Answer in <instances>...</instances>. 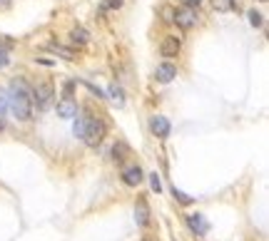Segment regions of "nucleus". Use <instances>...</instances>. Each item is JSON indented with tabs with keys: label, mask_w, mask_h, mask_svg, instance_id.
Segmentation results:
<instances>
[{
	"label": "nucleus",
	"mask_w": 269,
	"mask_h": 241,
	"mask_svg": "<svg viewBox=\"0 0 269 241\" xmlns=\"http://www.w3.org/2000/svg\"><path fill=\"white\" fill-rule=\"evenodd\" d=\"M48 50H53L55 55H63L65 60H75V50L63 48V45H57V42H50V45H48Z\"/></svg>",
	"instance_id": "4468645a"
},
{
	"label": "nucleus",
	"mask_w": 269,
	"mask_h": 241,
	"mask_svg": "<svg viewBox=\"0 0 269 241\" xmlns=\"http://www.w3.org/2000/svg\"><path fill=\"white\" fill-rule=\"evenodd\" d=\"M127 155H130V147H127L125 142H115V147H112V159H115V162H125Z\"/></svg>",
	"instance_id": "f8f14e48"
},
{
	"label": "nucleus",
	"mask_w": 269,
	"mask_h": 241,
	"mask_svg": "<svg viewBox=\"0 0 269 241\" xmlns=\"http://www.w3.org/2000/svg\"><path fill=\"white\" fill-rule=\"evenodd\" d=\"M53 97H55V92H53L50 82H40V85L33 87V107H37L40 112H45V109L53 104Z\"/></svg>",
	"instance_id": "7ed1b4c3"
},
{
	"label": "nucleus",
	"mask_w": 269,
	"mask_h": 241,
	"mask_svg": "<svg viewBox=\"0 0 269 241\" xmlns=\"http://www.w3.org/2000/svg\"><path fill=\"white\" fill-rule=\"evenodd\" d=\"M175 77H177V68H175L172 62H162L160 68L155 70V80H157V82H162V85L172 82Z\"/></svg>",
	"instance_id": "1a4fd4ad"
},
{
	"label": "nucleus",
	"mask_w": 269,
	"mask_h": 241,
	"mask_svg": "<svg viewBox=\"0 0 269 241\" xmlns=\"http://www.w3.org/2000/svg\"><path fill=\"white\" fill-rule=\"evenodd\" d=\"M237 5V0H215V8L219 10V13H227V10H232Z\"/></svg>",
	"instance_id": "2eb2a0df"
},
{
	"label": "nucleus",
	"mask_w": 269,
	"mask_h": 241,
	"mask_svg": "<svg viewBox=\"0 0 269 241\" xmlns=\"http://www.w3.org/2000/svg\"><path fill=\"white\" fill-rule=\"evenodd\" d=\"M182 5H184V8H192V10H197V8L202 5V0H182Z\"/></svg>",
	"instance_id": "4be33fe9"
},
{
	"label": "nucleus",
	"mask_w": 269,
	"mask_h": 241,
	"mask_svg": "<svg viewBox=\"0 0 269 241\" xmlns=\"http://www.w3.org/2000/svg\"><path fill=\"white\" fill-rule=\"evenodd\" d=\"M135 222L142 229L150 224V207H147V199H144V196H140L137 204H135Z\"/></svg>",
	"instance_id": "6e6552de"
},
{
	"label": "nucleus",
	"mask_w": 269,
	"mask_h": 241,
	"mask_svg": "<svg viewBox=\"0 0 269 241\" xmlns=\"http://www.w3.org/2000/svg\"><path fill=\"white\" fill-rule=\"evenodd\" d=\"M5 3H10V0H0V5H5Z\"/></svg>",
	"instance_id": "393cba45"
},
{
	"label": "nucleus",
	"mask_w": 269,
	"mask_h": 241,
	"mask_svg": "<svg viewBox=\"0 0 269 241\" xmlns=\"http://www.w3.org/2000/svg\"><path fill=\"white\" fill-rule=\"evenodd\" d=\"M150 184H152V191H162V182H160V177H157V172L155 174H150Z\"/></svg>",
	"instance_id": "aec40b11"
},
{
	"label": "nucleus",
	"mask_w": 269,
	"mask_h": 241,
	"mask_svg": "<svg viewBox=\"0 0 269 241\" xmlns=\"http://www.w3.org/2000/svg\"><path fill=\"white\" fill-rule=\"evenodd\" d=\"M8 104L13 109V115L18 117V122H30L33 120V90L28 87V82L23 77L10 82Z\"/></svg>",
	"instance_id": "f257e3e1"
},
{
	"label": "nucleus",
	"mask_w": 269,
	"mask_h": 241,
	"mask_svg": "<svg viewBox=\"0 0 269 241\" xmlns=\"http://www.w3.org/2000/svg\"><path fill=\"white\" fill-rule=\"evenodd\" d=\"M142 179L144 177H142V169L140 167H127L125 172H122V182H125L127 187H137Z\"/></svg>",
	"instance_id": "9b49d317"
},
{
	"label": "nucleus",
	"mask_w": 269,
	"mask_h": 241,
	"mask_svg": "<svg viewBox=\"0 0 269 241\" xmlns=\"http://www.w3.org/2000/svg\"><path fill=\"white\" fill-rule=\"evenodd\" d=\"M82 127H85V115H80V117L75 120V127H72L75 137H82Z\"/></svg>",
	"instance_id": "a211bd4d"
},
{
	"label": "nucleus",
	"mask_w": 269,
	"mask_h": 241,
	"mask_svg": "<svg viewBox=\"0 0 269 241\" xmlns=\"http://www.w3.org/2000/svg\"><path fill=\"white\" fill-rule=\"evenodd\" d=\"M175 23L182 28V30H192L195 25H197V10H192V8H182V10H177L175 13Z\"/></svg>",
	"instance_id": "20e7f679"
},
{
	"label": "nucleus",
	"mask_w": 269,
	"mask_h": 241,
	"mask_svg": "<svg viewBox=\"0 0 269 241\" xmlns=\"http://www.w3.org/2000/svg\"><path fill=\"white\" fill-rule=\"evenodd\" d=\"M108 135V124L102 122L100 117H92V115H85V127H82V142H85L88 147H100L102 139H105Z\"/></svg>",
	"instance_id": "f03ea898"
},
{
	"label": "nucleus",
	"mask_w": 269,
	"mask_h": 241,
	"mask_svg": "<svg viewBox=\"0 0 269 241\" xmlns=\"http://www.w3.org/2000/svg\"><path fill=\"white\" fill-rule=\"evenodd\" d=\"M57 117H63V120L77 117V102L72 97H63V100L57 102Z\"/></svg>",
	"instance_id": "0eeeda50"
},
{
	"label": "nucleus",
	"mask_w": 269,
	"mask_h": 241,
	"mask_svg": "<svg viewBox=\"0 0 269 241\" xmlns=\"http://www.w3.org/2000/svg\"><path fill=\"white\" fill-rule=\"evenodd\" d=\"M187 224H190V229H192L197 236H204L207 229H210V224L204 222V216H202V214H190V216H187Z\"/></svg>",
	"instance_id": "9d476101"
},
{
	"label": "nucleus",
	"mask_w": 269,
	"mask_h": 241,
	"mask_svg": "<svg viewBox=\"0 0 269 241\" xmlns=\"http://www.w3.org/2000/svg\"><path fill=\"white\" fill-rule=\"evenodd\" d=\"M172 194H175V199H177L179 204H192V199H190V196H187V194H184V191H179L177 187L172 189Z\"/></svg>",
	"instance_id": "f3484780"
},
{
	"label": "nucleus",
	"mask_w": 269,
	"mask_h": 241,
	"mask_svg": "<svg viewBox=\"0 0 269 241\" xmlns=\"http://www.w3.org/2000/svg\"><path fill=\"white\" fill-rule=\"evenodd\" d=\"M5 129V120H3V115H0V132Z\"/></svg>",
	"instance_id": "b1692460"
},
{
	"label": "nucleus",
	"mask_w": 269,
	"mask_h": 241,
	"mask_svg": "<svg viewBox=\"0 0 269 241\" xmlns=\"http://www.w3.org/2000/svg\"><path fill=\"white\" fill-rule=\"evenodd\" d=\"M179 50H182V42H179V37H175V35H167V37L162 40V45H160L162 57H177Z\"/></svg>",
	"instance_id": "39448f33"
},
{
	"label": "nucleus",
	"mask_w": 269,
	"mask_h": 241,
	"mask_svg": "<svg viewBox=\"0 0 269 241\" xmlns=\"http://www.w3.org/2000/svg\"><path fill=\"white\" fill-rule=\"evenodd\" d=\"M250 23H252L254 28H262V23H264V15H262V13H257V10H252V13H250Z\"/></svg>",
	"instance_id": "dca6fc26"
},
{
	"label": "nucleus",
	"mask_w": 269,
	"mask_h": 241,
	"mask_svg": "<svg viewBox=\"0 0 269 241\" xmlns=\"http://www.w3.org/2000/svg\"><path fill=\"white\" fill-rule=\"evenodd\" d=\"M88 40H90V33H88L85 28H75V30L70 33V42H75V45H85Z\"/></svg>",
	"instance_id": "ddd939ff"
},
{
	"label": "nucleus",
	"mask_w": 269,
	"mask_h": 241,
	"mask_svg": "<svg viewBox=\"0 0 269 241\" xmlns=\"http://www.w3.org/2000/svg\"><path fill=\"white\" fill-rule=\"evenodd\" d=\"M150 129H152V135H157L160 139H164V137H170V120L167 117H162V115H155L152 120H150Z\"/></svg>",
	"instance_id": "423d86ee"
},
{
	"label": "nucleus",
	"mask_w": 269,
	"mask_h": 241,
	"mask_svg": "<svg viewBox=\"0 0 269 241\" xmlns=\"http://www.w3.org/2000/svg\"><path fill=\"white\" fill-rule=\"evenodd\" d=\"M10 62V57H8V52L5 50H0V68H5V65Z\"/></svg>",
	"instance_id": "5701e85b"
},
{
	"label": "nucleus",
	"mask_w": 269,
	"mask_h": 241,
	"mask_svg": "<svg viewBox=\"0 0 269 241\" xmlns=\"http://www.w3.org/2000/svg\"><path fill=\"white\" fill-rule=\"evenodd\" d=\"M5 109H8V97H5L3 90H0V115H5Z\"/></svg>",
	"instance_id": "412c9836"
},
{
	"label": "nucleus",
	"mask_w": 269,
	"mask_h": 241,
	"mask_svg": "<svg viewBox=\"0 0 269 241\" xmlns=\"http://www.w3.org/2000/svg\"><path fill=\"white\" fill-rule=\"evenodd\" d=\"M259 3H267V0H259Z\"/></svg>",
	"instance_id": "a878e982"
},
{
	"label": "nucleus",
	"mask_w": 269,
	"mask_h": 241,
	"mask_svg": "<svg viewBox=\"0 0 269 241\" xmlns=\"http://www.w3.org/2000/svg\"><path fill=\"white\" fill-rule=\"evenodd\" d=\"M108 92H110V100H115L117 104H122V90H120L117 85H112V87H110Z\"/></svg>",
	"instance_id": "6ab92c4d"
}]
</instances>
